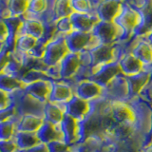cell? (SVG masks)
Masks as SVG:
<instances>
[{
	"label": "cell",
	"mask_w": 152,
	"mask_h": 152,
	"mask_svg": "<svg viewBox=\"0 0 152 152\" xmlns=\"http://www.w3.org/2000/svg\"><path fill=\"white\" fill-rule=\"evenodd\" d=\"M10 100L15 106V116L12 118L14 123L25 115H35L44 118V107L45 103H41L38 100L32 98L24 89H18L9 94Z\"/></svg>",
	"instance_id": "cell-1"
},
{
	"label": "cell",
	"mask_w": 152,
	"mask_h": 152,
	"mask_svg": "<svg viewBox=\"0 0 152 152\" xmlns=\"http://www.w3.org/2000/svg\"><path fill=\"white\" fill-rule=\"evenodd\" d=\"M113 22L121 28L123 32V36L120 42H127L129 39H132L135 31L139 27L141 15L136 9L123 2L121 11Z\"/></svg>",
	"instance_id": "cell-2"
},
{
	"label": "cell",
	"mask_w": 152,
	"mask_h": 152,
	"mask_svg": "<svg viewBox=\"0 0 152 152\" xmlns=\"http://www.w3.org/2000/svg\"><path fill=\"white\" fill-rule=\"evenodd\" d=\"M88 51L90 53V57H91L92 69L113 61H118L124 53L121 42L112 45L99 44L96 47L88 50Z\"/></svg>",
	"instance_id": "cell-3"
},
{
	"label": "cell",
	"mask_w": 152,
	"mask_h": 152,
	"mask_svg": "<svg viewBox=\"0 0 152 152\" xmlns=\"http://www.w3.org/2000/svg\"><path fill=\"white\" fill-rule=\"evenodd\" d=\"M69 50L66 45L65 34L57 33L54 37L46 44L45 52L43 55V63L49 66H53L60 63L63 57L68 53Z\"/></svg>",
	"instance_id": "cell-4"
},
{
	"label": "cell",
	"mask_w": 152,
	"mask_h": 152,
	"mask_svg": "<svg viewBox=\"0 0 152 152\" xmlns=\"http://www.w3.org/2000/svg\"><path fill=\"white\" fill-rule=\"evenodd\" d=\"M66 45L69 52L80 53L86 50H90L97 45L101 44L91 32H84L72 31L65 35Z\"/></svg>",
	"instance_id": "cell-5"
},
{
	"label": "cell",
	"mask_w": 152,
	"mask_h": 152,
	"mask_svg": "<svg viewBox=\"0 0 152 152\" xmlns=\"http://www.w3.org/2000/svg\"><path fill=\"white\" fill-rule=\"evenodd\" d=\"M102 96H104L111 103L126 102L130 98L126 76L123 73L116 76L110 83H108L104 88Z\"/></svg>",
	"instance_id": "cell-6"
},
{
	"label": "cell",
	"mask_w": 152,
	"mask_h": 152,
	"mask_svg": "<svg viewBox=\"0 0 152 152\" xmlns=\"http://www.w3.org/2000/svg\"><path fill=\"white\" fill-rule=\"evenodd\" d=\"M91 33L101 44L112 45L120 42L123 36V32L114 22H106L100 20Z\"/></svg>",
	"instance_id": "cell-7"
},
{
	"label": "cell",
	"mask_w": 152,
	"mask_h": 152,
	"mask_svg": "<svg viewBox=\"0 0 152 152\" xmlns=\"http://www.w3.org/2000/svg\"><path fill=\"white\" fill-rule=\"evenodd\" d=\"M122 71L120 69L118 61H113L110 63L104 64L101 66H98L96 68L92 69L91 76L89 77V80L93 81L102 88H104L106 86L110 83L111 81L121 74Z\"/></svg>",
	"instance_id": "cell-8"
},
{
	"label": "cell",
	"mask_w": 152,
	"mask_h": 152,
	"mask_svg": "<svg viewBox=\"0 0 152 152\" xmlns=\"http://www.w3.org/2000/svg\"><path fill=\"white\" fill-rule=\"evenodd\" d=\"M72 88L76 96L88 102L93 101V100L101 97L104 91V88L89 79L81 81V82L75 84Z\"/></svg>",
	"instance_id": "cell-9"
},
{
	"label": "cell",
	"mask_w": 152,
	"mask_h": 152,
	"mask_svg": "<svg viewBox=\"0 0 152 152\" xmlns=\"http://www.w3.org/2000/svg\"><path fill=\"white\" fill-rule=\"evenodd\" d=\"M66 114L74 118L75 120L81 121L88 115L90 109L89 102L76 96L74 94L69 101L65 104H60Z\"/></svg>",
	"instance_id": "cell-10"
},
{
	"label": "cell",
	"mask_w": 152,
	"mask_h": 152,
	"mask_svg": "<svg viewBox=\"0 0 152 152\" xmlns=\"http://www.w3.org/2000/svg\"><path fill=\"white\" fill-rule=\"evenodd\" d=\"M152 78V66H144V69L132 76H126L130 98L138 97Z\"/></svg>",
	"instance_id": "cell-11"
},
{
	"label": "cell",
	"mask_w": 152,
	"mask_h": 152,
	"mask_svg": "<svg viewBox=\"0 0 152 152\" xmlns=\"http://www.w3.org/2000/svg\"><path fill=\"white\" fill-rule=\"evenodd\" d=\"M48 101L55 104H65L74 95L72 87L64 81H52Z\"/></svg>",
	"instance_id": "cell-12"
},
{
	"label": "cell",
	"mask_w": 152,
	"mask_h": 152,
	"mask_svg": "<svg viewBox=\"0 0 152 152\" xmlns=\"http://www.w3.org/2000/svg\"><path fill=\"white\" fill-rule=\"evenodd\" d=\"M63 141L69 145H78L79 142V128L78 121L65 113L63 120L59 125Z\"/></svg>",
	"instance_id": "cell-13"
},
{
	"label": "cell",
	"mask_w": 152,
	"mask_h": 152,
	"mask_svg": "<svg viewBox=\"0 0 152 152\" xmlns=\"http://www.w3.org/2000/svg\"><path fill=\"white\" fill-rule=\"evenodd\" d=\"M59 69H60V79L61 81H69L77 73L78 69L81 66L79 53L74 52H68L63 59L60 61Z\"/></svg>",
	"instance_id": "cell-14"
},
{
	"label": "cell",
	"mask_w": 152,
	"mask_h": 152,
	"mask_svg": "<svg viewBox=\"0 0 152 152\" xmlns=\"http://www.w3.org/2000/svg\"><path fill=\"white\" fill-rule=\"evenodd\" d=\"M123 0H101L96 7L95 13L101 21L113 22L121 11Z\"/></svg>",
	"instance_id": "cell-15"
},
{
	"label": "cell",
	"mask_w": 152,
	"mask_h": 152,
	"mask_svg": "<svg viewBox=\"0 0 152 152\" xmlns=\"http://www.w3.org/2000/svg\"><path fill=\"white\" fill-rule=\"evenodd\" d=\"M129 51L139 59L144 66H152V46L144 38H132Z\"/></svg>",
	"instance_id": "cell-16"
},
{
	"label": "cell",
	"mask_w": 152,
	"mask_h": 152,
	"mask_svg": "<svg viewBox=\"0 0 152 152\" xmlns=\"http://www.w3.org/2000/svg\"><path fill=\"white\" fill-rule=\"evenodd\" d=\"M136 10L141 15V22L133 38L145 37L152 31V0H145L142 6Z\"/></svg>",
	"instance_id": "cell-17"
},
{
	"label": "cell",
	"mask_w": 152,
	"mask_h": 152,
	"mask_svg": "<svg viewBox=\"0 0 152 152\" xmlns=\"http://www.w3.org/2000/svg\"><path fill=\"white\" fill-rule=\"evenodd\" d=\"M73 31L91 32L95 25L100 21L96 13H80L72 12L70 14Z\"/></svg>",
	"instance_id": "cell-18"
},
{
	"label": "cell",
	"mask_w": 152,
	"mask_h": 152,
	"mask_svg": "<svg viewBox=\"0 0 152 152\" xmlns=\"http://www.w3.org/2000/svg\"><path fill=\"white\" fill-rule=\"evenodd\" d=\"M110 114L117 124H135L134 111L126 102L111 103Z\"/></svg>",
	"instance_id": "cell-19"
},
{
	"label": "cell",
	"mask_w": 152,
	"mask_h": 152,
	"mask_svg": "<svg viewBox=\"0 0 152 152\" xmlns=\"http://www.w3.org/2000/svg\"><path fill=\"white\" fill-rule=\"evenodd\" d=\"M121 71L126 76H132L139 73L144 69V65L142 62L134 56L130 51L124 52L118 60Z\"/></svg>",
	"instance_id": "cell-20"
},
{
	"label": "cell",
	"mask_w": 152,
	"mask_h": 152,
	"mask_svg": "<svg viewBox=\"0 0 152 152\" xmlns=\"http://www.w3.org/2000/svg\"><path fill=\"white\" fill-rule=\"evenodd\" d=\"M51 82H49V81H37V82L25 86L23 89L24 91L32 98L38 100L41 103H46L48 102V98H49V94L50 91Z\"/></svg>",
	"instance_id": "cell-21"
},
{
	"label": "cell",
	"mask_w": 152,
	"mask_h": 152,
	"mask_svg": "<svg viewBox=\"0 0 152 152\" xmlns=\"http://www.w3.org/2000/svg\"><path fill=\"white\" fill-rule=\"evenodd\" d=\"M4 21L6 23L7 30H8V35L6 40L4 42V45L8 48V50L12 53L14 51V46H15V41L18 36V32L20 30L23 19L21 17H14V16H9L4 18Z\"/></svg>",
	"instance_id": "cell-22"
},
{
	"label": "cell",
	"mask_w": 152,
	"mask_h": 152,
	"mask_svg": "<svg viewBox=\"0 0 152 152\" xmlns=\"http://www.w3.org/2000/svg\"><path fill=\"white\" fill-rule=\"evenodd\" d=\"M36 135L40 142L49 144L56 140H63L59 126H53L52 124L44 121L41 126L36 131Z\"/></svg>",
	"instance_id": "cell-23"
},
{
	"label": "cell",
	"mask_w": 152,
	"mask_h": 152,
	"mask_svg": "<svg viewBox=\"0 0 152 152\" xmlns=\"http://www.w3.org/2000/svg\"><path fill=\"white\" fill-rule=\"evenodd\" d=\"M44 32H45V26L40 20H36V19L33 18H26L23 19L18 35L26 34V35L32 36L35 39L39 40L44 35Z\"/></svg>",
	"instance_id": "cell-24"
},
{
	"label": "cell",
	"mask_w": 152,
	"mask_h": 152,
	"mask_svg": "<svg viewBox=\"0 0 152 152\" xmlns=\"http://www.w3.org/2000/svg\"><path fill=\"white\" fill-rule=\"evenodd\" d=\"M12 142L16 145L18 149H27L32 147L40 142L36 135V132H25V131H14L12 137Z\"/></svg>",
	"instance_id": "cell-25"
},
{
	"label": "cell",
	"mask_w": 152,
	"mask_h": 152,
	"mask_svg": "<svg viewBox=\"0 0 152 152\" xmlns=\"http://www.w3.org/2000/svg\"><path fill=\"white\" fill-rule=\"evenodd\" d=\"M65 111L60 104L46 102L44 107V121L52 124L53 126H59L63 120Z\"/></svg>",
	"instance_id": "cell-26"
},
{
	"label": "cell",
	"mask_w": 152,
	"mask_h": 152,
	"mask_svg": "<svg viewBox=\"0 0 152 152\" xmlns=\"http://www.w3.org/2000/svg\"><path fill=\"white\" fill-rule=\"evenodd\" d=\"M44 122V119L35 115H25L15 123L16 131L36 132Z\"/></svg>",
	"instance_id": "cell-27"
},
{
	"label": "cell",
	"mask_w": 152,
	"mask_h": 152,
	"mask_svg": "<svg viewBox=\"0 0 152 152\" xmlns=\"http://www.w3.org/2000/svg\"><path fill=\"white\" fill-rule=\"evenodd\" d=\"M72 12L73 11L70 6V0H54L50 21L52 24H54L60 18L70 16Z\"/></svg>",
	"instance_id": "cell-28"
},
{
	"label": "cell",
	"mask_w": 152,
	"mask_h": 152,
	"mask_svg": "<svg viewBox=\"0 0 152 152\" xmlns=\"http://www.w3.org/2000/svg\"><path fill=\"white\" fill-rule=\"evenodd\" d=\"M24 84L20 80L8 75L4 72L0 73V89L7 94H11L18 89H22Z\"/></svg>",
	"instance_id": "cell-29"
},
{
	"label": "cell",
	"mask_w": 152,
	"mask_h": 152,
	"mask_svg": "<svg viewBox=\"0 0 152 152\" xmlns=\"http://www.w3.org/2000/svg\"><path fill=\"white\" fill-rule=\"evenodd\" d=\"M3 72L21 81L23 75L27 72V69L23 66L21 62L12 53L11 59H10L7 66H5Z\"/></svg>",
	"instance_id": "cell-30"
},
{
	"label": "cell",
	"mask_w": 152,
	"mask_h": 152,
	"mask_svg": "<svg viewBox=\"0 0 152 152\" xmlns=\"http://www.w3.org/2000/svg\"><path fill=\"white\" fill-rule=\"evenodd\" d=\"M37 43V39L34 37L22 34L18 35L14 46V51L16 53H28Z\"/></svg>",
	"instance_id": "cell-31"
},
{
	"label": "cell",
	"mask_w": 152,
	"mask_h": 152,
	"mask_svg": "<svg viewBox=\"0 0 152 152\" xmlns=\"http://www.w3.org/2000/svg\"><path fill=\"white\" fill-rule=\"evenodd\" d=\"M37 81H49V82H51V81H53V80L47 74L46 71L38 70V69L28 70L27 72L23 75V77L21 79V82L24 84V87L28 84L37 82Z\"/></svg>",
	"instance_id": "cell-32"
},
{
	"label": "cell",
	"mask_w": 152,
	"mask_h": 152,
	"mask_svg": "<svg viewBox=\"0 0 152 152\" xmlns=\"http://www.w3.org/2000/svg\"><path fill=\"white\" fill-rule=\"evenodd\" d=\"M28 0H9L8 11L10 16L22 17L27 13Z\"/></svg>",
	"instance_id": "cell-33"
},
{
	"label": "cell",
	"mask_w": 152,
	"mask_h": 152,
	"mask_svg": "<svg viewBox=\"0 0 152 152\" xmlns=\"http://www.w3.org/2000/svg\"><path fill=\"white\" fill-rule=\"evenodd\" d=\"M14 131H15V123L12 119L0 123V141L11 140Z\"/></svg>",
	"instance_id": "cell-34"
},
{
	"label": "cell",
	"mask_w": 152,
	"mask_h": 152,
	"mask_svg": "<svg viewBox=\"0 0 152 152\" xmlns=\"http://www.w3.org/2000/svg\"><path fill=\"white\" fill-rule=\"evenodd\" d=\"M70 6L73 12L92 13V4L90 0H70Z\"/></svg>",
	"instance_id": "cell-35"
},
{
	"label": "cell",
	"mask_w": 152,
	"mask_h": 152,
	"mask_svg": "<svg viewBox=\"0 0 152 152\" xmlns=\"http://www.w3.org/2000/svg\"><path fill=\"white\" fill-rule=\"evenodd\" d=\"M48 0H28L27 12L38 15L48 9Z\"/></svg>",
	"instance_id": "cell-36"
},
{
	"label": "cell",
	"mask_w": 152,
	"mask_h": 152,
	"mask_svg": "<svg viewBox=\"0 0 152 152\" xmlns=\"http://www.w3.org/2000/svg\"><path fill=\"white\" fill-rule=\"evenodd\" d=\"M55 30L57 33H61V34H68L70 31H73L72 28V23H71L70 17L66 16V17H63L58 19L55 23Z\"/></svg>",
	"instance_id": "cell-37"
},
{
	"label": "cell",
	"mask_w": 152,
	"mask_h": 152,
	"mask_svg": "<svg viewBox=\"0 0 152 152\" xmlns=\"http://www.w3.org/2000/svg\"><path fill=\"white\" fill-rule=\"evenodd\" d=\"M49 152H71V145L66 144L63 140H56L47 144Z\"/></svg>",
	"instance_id": "cell-38"
},
{
	"label": "cell",
	"mask_w": 152,
	"mask_h": 152,
	"mask_svg": "<svg viewBox=\"0 0 152 152\" xmlns=\"http://www.w3.org/2000/svg\"><path fill=\"white\" fill-rule=\"evenodd\" d=\"M11 101V100H10ZM15 106L11 101V104H9L7 107H4L0 109V123L11 120L14 116H15Z\"/></svg>",
	"instance_id": "cell-39"
},
{
	"label": "cell",
	"mask_w": 152,
	"mask_h": 152,
	"mask_svg": "<svg viewBox=\"0 0 152 152\" xmlns=\"http://www.w3.org/2000/svg\"><path fill=\"white\" fill-rule=\"evenodd\" d=\"M46 44L44 41L42 40H37L36 45L34 46V48L28 52V54L31 55L32 57L37 59H42L43 58V55H44V52H45V48H46Z\"/></svg>",
	"instance_id": "cell-40"
},
{
	"label": "cell",
	"mask_w": 152,
	"mask_h": 152,
	"mask_svg": "<svg viewBox=\"0 0 152 152\" xmlns=\"http://www.w3.org/2000/svg\"><path fill=\"white\" fill-rule=\"evenodd\" d=\"M11 55H12V52L3 44L2 48L0 49V73L3 72L5 66L9 63L10 59H11Z\"/></svg>",
	"instance_id": "cell-41"
},
{
	"label": "cell",
	"mask_w": 152,
	"mask_h": 152,
	"mask_svg": "<svg viewBox=\"0 0 152 152\" xmlns=\"http://www.w3.org/2000/svg\"><path fill=\"white\" fill-rule=\"evenodd\" d=\"M16 149L17 146L12 140L0 141V152H14Z\"/></svg>",
	"instance_id": "cell-42"
},
{
	"label": "cell",
	"mask_w": 152,
	"mask_h": 152,
	"mask_svg": "<svg viewBox=\"0 0 152 152\" xmlns=\"http://www.w3.org/2000/svg\"><path fill=\"white\" fill-rule=\"evenodd\" d=\"M14 152H49L48 150V146L46 144H43V142H39L38 145L30 147V148L27 149H16Z\"/></svg>",
	"instance_id": "cell-43"
},
{
	"label": "cell",
	"mask_w": 152,
	"mask_h": 152,
	"mask_svg": "<svg viewBox=\"0 0 152 152\" xmlns=\"http://www.w3.org/2000/svg\"><path fill=\"white\" fill-rule=\"evenodd\" d=\"M8 35V30H7V26L6 23H5L3 18H0V43H3L6 40Z\"/></svg>",
	"instance_id": "cell-44"
},
{
	"label": "cell",
	"mask_w": 152,
	"mask_h": 152,
	"mask_svg": "<svg viewBox=\"0 0 152 152\" xmlns=\"http://www.w3.org/2000/svg\"><path fill=\"white\" fill-rule=\"evenodd\" d=\"M8 4L9 0H0V18L9 17V11H8Z\"/></svg>",
	"instance_id": "cell-45"
},
{
	"label": "cell",
	"mask_w": 152,
	"mask_h": 152,
	"mask_svg": "<svg viewBox=\"0 0 152 152\" xmlns=\"http://www.w3.org/2000/svg\"><path fill=\"white\" fill-rule=\"evenodd\" d=\"M10 104H11V101H10L9 94H7L6 92L2 91L0 89V109L7 107Z\"/></svg>",
	"instance_id": "cell-46"
},
{
	"label": "cell",
	"mask_w": 152,
	"mask_h": 152,
	"mask_svg": "<svg viewBox=\"0 0 152 152\" xmlns=\"http://www.w3.org/2000/svg\"><path fill=\"white\" fill-rule=\"evenodd\" d=\"M123 2L126 3L127 5H129L130 7L134 9H139L145 3V0H123Z\"/></svg>",
	"instance_id": "cell-47"
},
{
	"label": "cell",
	"mask_w": 152,
	"mask_h": 152,
	"mask_svg": "<svg viewBox=\"0 0 152 152\" xmlns=\"http://www.w3.org/2000/svg\"><path fill=\"white\" fill-rule=\"evenodd\" d=\"M139 152H152V138L146 142Z\"/></svg>",
	"instance_id": "cell-48"
},
{
	"label": "cell",
	"mask_w": 152,
	"mask_h": 152,
	"mask_svg": "<svg viewBox=\"0 0 152 152\" xmlns=\"http://www.w3.org/2000/svg\"><path fill=\"white\" fill-rule=\"evenodd\" d=\"M142 38H144L145 40H146V41L148 42L149 44H150V45L152 46V31H151V32H149L148 34H147V35H145V37H142Z\"/></svg>",
	"instance_id": "cell-49"
},
{
	"label": "cell",
	"mask_w": 152,
	"mask_h": 152,
	"mask_svg": "<svg viewBox=\"0 0 152 152\" xmlns=\"http://www.w3.org/2000/svg\"><path fill=\"white\" fill-rule=\"evenodd\" d=\"M150 138H152V116H151V131H150Z\"/></svg>",
	"instance_id": "cell-50"
}]
</instances>
